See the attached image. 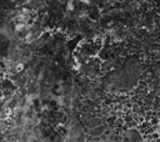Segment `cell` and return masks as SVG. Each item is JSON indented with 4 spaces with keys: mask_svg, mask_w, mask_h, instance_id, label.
Masks as SVG:
<instances>
[{
    "mask_svg": "<svg viewBox=\"0 0 160 142\" xmlns=\"http://www.w3.org/2000/svg\"><path fill=\"white\" fill-rule=\"evenodd\" d=\"M158 133H159V136H160V123H159V126H158Z\"/></svg>",
    "mask_w": 160,
    "mask_h": 142,
    "instance_id": "6da1fadb",
    "label": "cell"
}]
</instances>
